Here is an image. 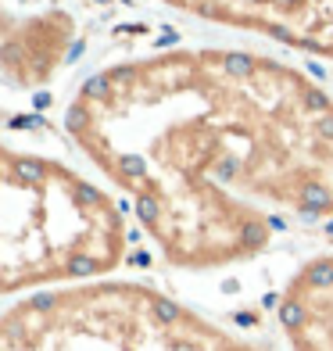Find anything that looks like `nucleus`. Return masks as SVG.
I'll return each mask as SVG.
<instances>
[{
    "label": "nucleus",
    "instance_id": "1",
    "mask_svg": "<svg viewBox=\"0 0 333 351\" xmlns=\"http://www.w3.org/2000/svg\"><path fill=\"white\" fill-rule=\"evenodd\" d=\"M65 125L176 269L251 262L333 219V97L283 61L186 47L86 79Z\"/></svg>",
    "mask_w": 333,
    "mask_h": 351
},
{
    "label": "nucleus",
    "instance_id": "2",
    "mask_svg": "<svg viewBox=\"0 0 333 351\" xmlns=\"http://www.w3.org/2000/svg\"><path fill=\"white\" fill-rule=\"evenodd\" d=\"M125 219L111 194L43 154L0 151V291L97 283L125 258Z\"/></svg>",
    "mask_w": 333,
    "mask_h": 351
},
{
    "label": "nucleus",
    "instance_id": "3",
    "mask_svg": "<svg viewBox=\"0 0 333 351\" xmlns=\"http://www.w3.org/2000/svg\"><path fill=\"white\" fill-rule=\"evenodd\" d=\"M0 351H269L144 283L29 294L0 319Z\"/></svg>",
    "mask_w": 333,
    "mask_h": 351
},
{
    "label": "nucleus",
    "instance_id": "4",
    "mask_svg": "<svg viewBox=\"0 0 333 351\" xmlns=\"http://www.w3.org/2000/svg\"><path fill=\"white\" fill-rule=\"evenodd\" d=\"M194 19L333 58V0H165Z\"/></svg>",
    "mask_w": 333,
    "mask_h": 351
},
{
    "label": "nucleus",
    "instance_id": "5",
    "mask_svg": "<svg viewBox=\"0 0 333 351\" xmlns=\"http://www.w3.org/2000/svg\"><path fill=\"white\" fill-rule=\"evenodd\" d=\"M75 40V22L61 11H43V14H4L0 29V65L11 86H43L72 51Z\"/></svg>",
    "mask_w": 333,
    "mask_h": 351
},
{
    "label": "nucleus",
    "instance_id": "6",
    "mask_svg": "<svg viewBox=\"0 0 333 351\" xmlns=\"http://www.w3.org/2000/svg\"><path fill=\"white\" fill-rule=\"evenodd\" d=\"M280 326L291 351H333V254L305 262L287 280Z\"/></svg>",
    "mask_w": 333,
    "mask_h": 351
}]
</instances>
